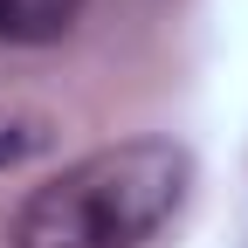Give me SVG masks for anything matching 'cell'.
<instances>
[{
    "label": "cell",
    "instance_id": "obj_1",
    "mask_svg": "<svg viewBox=\"0 0 248 248\" xmlns=\"http://www.w3.org/2000/svg\"><path fill=\"white\" fill-rule=\"evenodd\" d=\"M186 200V152L166 138L104 145L21 207V248H145Z\"/></svg>",
    "mask_w": 248,
    "mask_h": 248
},
{
    "label": "cell",
    "instance_id": "obj_2",
    "mask_svg": "<svg viewBox=\"0 0 248 248\" xmlns=\"http://www.w3.org/2000/svg\"><path fill=\"white\" fill-rule=\"evenodd\" d=\"M76 14V0H0V42H42L62 35Z\"/></svg>",
    "mask_w": 248,
    "mask_h": 248
},
{
    "label": "cell",
    "instance_id": "obj_3",
    "mask_svg": "<svg viewBox=\"0 0 248 248\" xmlns=\"http://www.w3.org/2000/svg\"><path fill=\"white\" fill-rule=\"evenodd\" d=\"M28 145H35V131H0V172H7V166L21 159Z\"/></svg>",
    "mask_w": 248,
    "mask_h": 248
}]
</instances>
